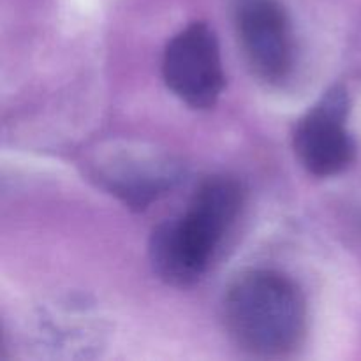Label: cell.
Returning <instances> with one entry per match:
<instances>
[{"label":"cell","instance_id":"1","mask_svg":"<svg viewBox=\"0 0 361 361\" xmlns=\"http://www.w3.org/2000/svg\"><path fill=\"white\" fill-rule=\"evenodd\" d=\"M243 207V189L235 178L212 176L194 192L180 217L159 224L150 236L154 271L175 288L200 282Z\"/></svg>","mask_w":361,"mask_h":361},{"label":"cell","instance_id":"2","mask_svg":"<svg viewBox=\"0 0 361 361\" xmlns=\"http://www.w3.org/2000/svg\"><path fill=\"white\" fill-rule=\"evenodd\" d=\"M224 323L242 351L259 358L286 356L305 337V298L281 271L247 270L226 291Z\"/></svg>","mask_w":361,"mask_h":361},{"label":"cell","instance_id":"3","mask_svg":"<svg viewBox=\"0 0 361 361\" xmlns=\"http://www.w3.org/2000/svg\"><path fill=\"white\" fill-rule=\"evenodd\" d=\"M162 76L169 90L194 109H210L224 88L221 48L204 21H194L168 42Z\"/></svg>","mask_w":361,"mask_h":361},{"label":"cell","instance_id":"4","mask_svg":"<svg viewBox=\"0 0 361 361\" xmlns=\"http://www.w3.org/2000/svg\"><path fill=\"white\" fill-rule=\"evenodd\" d=\"M349 97L334 87L298 120L293 147L303 168L314 176H334L355 161V140L348 129Z\"/></svg>","mask_w":361,"mask_h":361},{"label":"cell","instance_id":"5","mask_svg":"<svg viewBox=\"0 0 361 361\" xmlns=\"http://www.w3.org/2000/svg\"><path fill=\"white\" fill-rule=\"evenodd\" d=\"M236 34L247 63L261 81L288 80L295 67V34L279 0H236Z\"/></svg>","mask_w":361,"mask_h":361},{"label":"cell","instance_id":"6","mask_svg":"<svg viewBox=\"0 0 361 361\" xmlns=\"http://www.w3.org/2000/svg\"><path fill=\"white\" fill-rule=\"evenodd\" d=\"M178 164L161 155H127L108 166L104 182L113 194L133 208H145L178 180Z\"/></svg>","mask_w":361,"mask_h":361}]
</instances>
